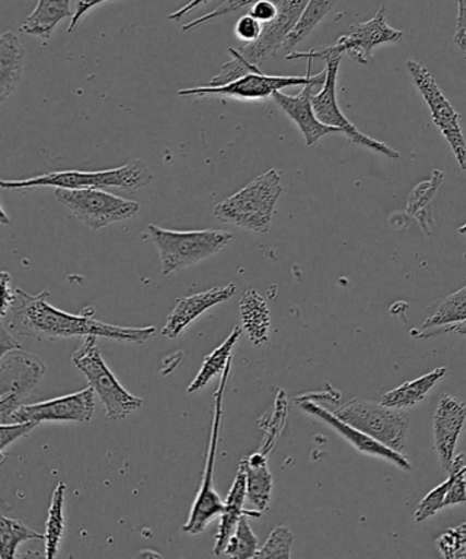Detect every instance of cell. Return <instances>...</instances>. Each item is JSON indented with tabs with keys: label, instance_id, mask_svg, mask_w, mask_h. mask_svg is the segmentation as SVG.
Returning a JSON list of instances; mask_svg holds the SVG:
<instances>
[{
	"label": "cell",
	"instance_id": "cell-41",
	"mask_svg": "<svg viewBox=\"0 0 466 559\" xmlns=\"http://www.w3.org/2000/svg\"><path fill=\"white\" fill-rule=\"evenodd\" d=\"M10 282H12V276L9 273L2 274V287H3V302H2V318L7 317L10 307L15 298V290L13 292L12 286H10Z\"/></svg>",
	"mask_w": 466,
	"mask_h": 559
},
{
	"label": "cell",
	"instance_id": "cell-17",
	"mask_svg": "<svg viewBox=\"0 0 466 559\" xmlns=\"http://www.w3.org/2000/svg\"><path fill=\"white\" fill-rule=\"evenodd\" d=\"M296 404L298 405V408L307 412L308 415L326 423V425L337 431L340 437L345 438L346 441H348L356 450H359V452L372 455V457H381L390 461V463L398 466L399 469L406 472L411 471V464L409 463L408 457L394 452L393 449L384 447V444L379 443L375 439L367 436L366 432L357 430V428L351 427L348 423L340 420L339 417L333 414V412L323 408V406L315 403V401L309 400L306 395H302V397H298L296 400Z\"/></svg>",
	"mask_w": 466,
	"mask_h": 559
},
{
	"label": "cell",
	"instance_id": "cell-16",
	"mask_svg": "<svg viewBox=\"0 0 466 559\" xmlns=\"http://www.w3.org/2000/svg\"><path fill=\"white\" fill-rule=\"evenodd\" d=\"M326 75L327 70L324 69L322 73L318 74V79L313 83L303 85L298 95H287L282 91L275 92L273 95V99L278 103L286 116L300 129L308 146L315 145L324 135L343 134V130L319 121L315 110H313L312 96L315 94L318 86H323Z\"/></svg>",
	"mask_w": 466,
	"mask_h": 559
},
{
	"label": "cell",
	"instance_id": "cell-21",
	"mask_svg": "<svg viewBox=\"0 0 466 559\" xmlns=\"http://www.w3.org/2000/svg\"><path fill=\"white\" fill-rule=\"evenodd\" d=\"M25 48L13 32L0 37V102L7 103L23 80Z\"/></svg>",
	"mask_w": 466,
	"mask_h": 559
},
{
	"label": "cell",
	"instance_id": "cell-36",
	"mask_svg": "<svg viewBox=\"0 0 466 559\" xmlns=\"http://www.w3.org/2000/svg\"><path fill=\"white\" fill-rule=\"evenodd\" d=\"M39 426L34 421L26 423H9L0 427V453H2V463L7 459V452L10 444L19 441L20 438L28 436L31 431Z\"/></svg>",
	"mask_w": 466,
	"mask_h": 559
},
{
	"label": "cell",
	"instance_id": "cell-5",
	"mask_svg": "<svg viewBox=\"0 0 466 559\" xmlns=\"http://www.w3.org/2000/svg\"><path fill=\"white\" fill-rule=\"evenodd\" d=\"M72 361L88 379L89 386L105 405L107 420L127 419L143 406L144 401L130 394L107 367L97 346V336H84L83 344L73 353Z\"/></svg>",
	"mask_w": 466,
	"mask_h": 559
},
{
	"label": "cell",
	"instance_id": "cell-31",
	"mask_svg": "<svg viewBox=\"0 0 466 559\" xmlns=\"http://www.w3.org/2000/svg\"><path fill=\"white\" fill-rule=\"evenodd\" d=\"M45 537L39 532L31 530L23 521L2 515V523H0V539H2L0 558H17L20 545L29 540H45Z\"/></svg>",
	"mask_w": 466,
	"mask_h": 559
},
{
	"label": "cell",
	"instance_id": "cell-3",
	"mask_svg": "<svg viewBox=\"0 0 466 559\" xmlns=\"http://www.w3.org/2000/svg\"><path fill=\"white\" fill-rule=\"evenodd\" d=\"M154 174L143 159H133L121 167L111 170L79 171L64 170L41 174V176L24 179H3L0 185L4 191H19L32 188H62V189H108L118 188L127 192H138L148 187Z\"/></svg>",
	"mask_w": 466,
	"mask_h": 559
},
{
	"label": "cell",
	"instance_id": "cell-35",
	"mask_svg": "<svg viewBox=\"0 0 466 559\" xmlns=\"http://www.w3.org/2000/svg\"><path fill=\"white\" fill-rule=\"evenodd\" d=\"M256 2L258 0H225V2L220 3L218 8L213 10V12L202 15V17L193 20L191 23L183 25L182 32H191L199 28V26L211 23V21L224 17V15L236 13L238 10L243 8L252 7V4Z\"/></svg>",
	"mask_w": 466,
	"mask_h": 559
},
{
	"label": "cell",
	"instance_id": "cell-4",
	"mask_svg": "<svg viewBox=\"0 0 466 559\" xmlns=\"http://www.w3.org/2000/svg\"><path fill=\"white\" fill-rule=\"evenodd\" d=\"M148 233L166 276L215 257L232 241L231 233L225 230L176 231L148 225Z\"/></svg>",
	"mask_w": 466,
	"mask_h": 559
},
{
	"label": "cell",
	"instance_id": "cell-19",
	"mask_svg": "<svg viewBox=\"0 0 466 559\" xmlns=\"http://www.w3.org/2000/svg\"><path fill=\"white\" fill-rule=\"evenodd\" d=\"M237 286L229 284L220 287H213L199 295L187 296L177 301L167 322L162 329V335L166 338L175 340L191 325L194 320L202 317L205 311L219 306V304L230 300L236 295Z\"/></svg>",
	"mask_w": 466,
	"mask_h": 559
},
{
	"label": "cell",
	"instance_id": "cell-28",
	"mask_svg": "<svg viewBox=\"0 0 466 559\" xmlns=\"http://www.w3.org/2000/svg\"><path fill=\"white\" fill-rule=\"evenodd\" d=\"M67 485L59 481L53 490L50 509L45 532L46 557L56 558L61 548V543L67 530V518H64V499H67Z\"/></svg>",
	"mask_w": 466,
	"mask_h": 559
},
{
	"label": "cell",
	"instance_id": "cell-2",
	"mask_svg": "<svg viewBox=\"0 0 466 559\" xmlns=\"http://www.w3.org/2000/svg\"><path fill=\"white\" fill-rule=\"evenodd\" d=\"M282 194V174L276 168L253 179L240 192L216 204L214 216L224 224L264 235L271 229Z\"/></svg>",
	"mask_w": 466,
	"mask_h": 559
},
{
	"label": "cell",
	"instance_id": "cell-7",
	"mask_svg": "<svg viewBox=\"0 0 466 559\" xmlns=\"http://www.w3.org/2000/svg\"><path fill=\"white\" fill-rule=\"evenodd\" d=\"M231 372V361L226 367L225 372L222 373L218 390H216L214 399V419L213 427H211V437L207 450V460H205V469L196 499L189 514V519L183 525V532L189 535L203 534L210 523L215 519L220 518L225 509V502L222 501L219 493L216 492L214 486V469L216 452H218L219 432L222 425V417H224V399L227 381H229Z\"/></svg>",
	"mask_w": 466,
	"mask_h": 559
},
{
	"label": "cell",
	"instance_id": "cell-14",
	"mask_svg": "<svg viewBox=\"0 0 466 559\" xmlns=\"http://www.w3.org/2000/svg\"><path fill=\"white\" fill-rule=\"evenodd\" d=\"M95 412L94 389L86 388L79 393L41 401L34 405H21L9 417L8 423L77 421L89 423ZM4 423V425H8Z\"/></svg>",
	"mask_w": 466,
	"mask_h": 559
},
{
	"label": "cell",
	"instance_id": "cell-29",
	"mask_svg": "<svg viewBox=\"0 0 466 559\" xmlns=\"http://www.w3.org/2000/svg\"><path fill=\"white\" fill-rule=\"evenodd\" d=\"M338 0H309L295 29L287 36L285 45L282 48L286 51H290L292 48L300 45L301 41L306 40L307 37L312 34L313 29L322 23L323 19L332 12Z\"/></svg>",
	"mask_w": 466,
	"mask_h": 559
},
{
	"label": "cell",
	"instance_id": "cell-13",
	"mask_svg": "<svg viewBox=\"0 0 466 559\" xmlns=\"http://www.w3.org/2000/svg\"><path fill=\"white\" fill-rule=\"evenodd\" d=\"M312 59H308L307 75H268L258 69L254 72L243 75L241 79L231 81V83L219 86H198L178 91L180 96H226L231 99L243 102H260L273 96L290 86H303L313 83L318 74L311 75Z\"/></svg>",
	"mask_w": 466,
	"mask_h": 559
},
{
	"label": "cell",
	"instance_id": "cell-8",
	"mask_svg": "<svg viewBox=\"0 0 466 559\" xmlns=\"http://www.w3.org/2000/svg\"><path fill=\"white\" fill-rule=\"evenodd\" d=\"M386 7L379 8L375 17L367 23L351 26L350 34L340 36L337 45L313 48L311 51H292L286 57L287 61L296 59H324L327 56H344V52L355 62L367 67L372 58L373 48L386 45V43H401L404 40V32L394 29L386 23Z\"/></svg>",
	"mask_w": 466,
	"mask_h": 559
},
{
	"label": "cell",
	"instance_id": "cell-37",
	"mask_svg": "<svg viewBox=\"0 0 466 559\" xmlns=\"http://www.w3.org/2000/svg\"><path fill=\"white\" fill-rule=\"evenodd\" d=\"M262 32L263 24L249 13L242 15V17L237 21L235 26V34L237 39L247 43V45H251V43L256 41L260 35H262Z\"/></svg>",
	"mask_w": 466,
	"mask_h": 559
},
{
	"label": "cell",
	"instance_id": "cell-42",
	"mask_svg": "<svg viewBox=\"0 0 466 559\" xmlns=\"http://www.w3.org/2000/svg\"><path fill=\"white\" fill-rule=\"evenodd\" d=\"M208 0H191V2H188L186 7H182L181 9H178L177 12L169 15L170 21H181L182 19H186L188 14H191L194 12V10L202 7V4L207 3Z\"/></svg>",
	"mask_w": 466,
	"mask_h": 559
},
{
	"label": "cell",
	"instance_id": "cell-32",
	"mask_svg": "<svg viewBox=\"0 0 466 559\" xmlns=\"http://www.w3.org/2000/svg\"><path fill=\"white\" fill-rule=\"evenodd\" d=\"M249 515H243L232 532L229 543H227L224 556L231 558H254L259 550V540L253 534L251 525L248 523Z\"/></svg>",
	"mask_w": 466,
	"mask_h": 559
},
{
	"label": "cell",
	"instance_id": "cell-45",
	"mask_svg": "<svg viewBox=\"0 0 466 559\" xmlns=\"http://www.w3.org/2000/svg\"><path fill=\"white\" fill-rule=\"evenodd\" d=\"M459 235H466V224L458 229Z\"/></svg>",
	"mask_w": 466,
	"mask_h": 559
},
{
	"label": "cell",
	"instance_id": "cell-6",
	"mask_svg": "<svg viewBox=\"0 0 466 559\" xmlns=\"http://www.w3.org/2000/svg\"><path fill=\"white\" fill-rule=\"evenodd\" d=\"M333 414L394 452L408 457L409 416L406 411L389 408L362 399L348 401Z\"/></svg>",
	"mask_w": 466,
	"mask_h": 559
},
{
	"label": "cell",
	"instance_id": "cell-43",
	"mask_svg": "<svg viewBox=\"0 0 466 559\" xmlns=\"http://www.w3.org/2000/svg\"><path fill=\"white\" fill-rule=\"evenodd\" d=\"M20 347L21 345L13 338L12 333H9L7 324L2 322V355H7L10 350L20 349Z\"/></svg>",
	"mask_w": 466,
	"mask_h": 559
},
{
	"label": "cell",
	"instance_id": "cell-1",
	"mask_svg": "<svg viewBox=\"0 0 466 559\" xmlns=\"http://www.w3.org/2000/svg\"><path fill=\"white\" fill-rule=\"evenodd\" d=\"M48 290L32 296L21 289H15V298L9 309L8 328L10 333L29 336L36 340L72 338V336L95 335L97 338L130 342V344H145L155 335L152 328H121L94 319V308H85L81 314L61 311L46 298ZM7 314V317H8ZM4 317V318H7Z\"/></svg>",
	"mask_w": 466,
	"mask_h": 559
},
{
	"label": "cell",
	"instance_id": "cell-9",
	"mask_svg": "<svg viewBox=\"0 0 466 559\" xmlns=\"http://www.w3.org/2000/svg\"><path fill=\"white\" fill-rule=\"evenodd\" d=\"M56 198L75 218L92 230L129 221L139 214L140 204L103 189H56Z\"/></svg>",
	"mask_w": 466,
	"mask_h": 559
},
{
	"label": "cell",
	"instance_id": "cell-46",
	"mask_svg": "<svg viewBox=\"0 0 466 559\" xmlns=\"http://www.w3.org/2000/svg\"><path fill=\"white\" fill-rule=\"evenodd\" d=\"M465 59H466V57H465Z\"/></svg>",
	"mask_w": 466,
	"mask_h": 559
},
{
	"label": "cell",
	"instance_id": "cell-23",
	"mask_svg": "<svg viewBox=\"0 0 466 559\" xmlns=\"http://www.w3.org/2000/svg\"><path fill=\"white\" fill-rule=\"evenodd\" d=\"M240 466L247 475V498L256 507L258 512H267L273 493V475L265 453L249 455L241 461Z\"/></svg>",
	"mask_w": 466,
	"mask_h": 559
},
{
	"label": "cell",
	"instance_id": "cell-10",
	"mask_svg": "<svg viewBox=\"0 0 466 559\" xmlns=\"http://www.w3.org/2000/svg\"><path fill=\"white\" fill-rule=\"evenodd\" d=\"M47 367L36 355L20 349L2 355L0 361V421L8 423L13 412L23 405V400L39 386Z\"/></svg>",
	"mask_w": 466,
	"mask_h": 559
},
{
	"label": "cell",
	"instance_id": "cell-22",
	"mask_svg": "<svg viewBox=\"0 0 466 559\" xmlns=\"http://www.w3.org/2000/svg\"><path fill=\"white\" fill-rule=\"evenodd\" d=\"M72 0H39L34 12L21 25V32L47 43L61 21L72 20Z\"/></svg>",
	"mask_w": 466,
	"mask_h": 559
},
{
	"label": "cell",
	"instance_id": "cell-40",
	"mask_svg": "<svg viewBox=\"0 0 466 559\" xmlns=\"http://www.w3.org/2000/svg\"><path fill=\"white\" fill-rule=\"evenodd\" d=\"M454 43L461 51H466V0H458L457 29H455Z\"/></svg>",
	"mask_w": 466,
	"mask_h": 559
},
{
	"label": "cell",
	"instance_id": "cell-39",
	"mask_svg": "<svg viewBox=\"0 0 466 559\" xmlns=\"http://www.w3.org/2000/svg\"><path fill=\"white\" fill-rule=\"evenodd\" d=\"M110 2V0H75V9L73 19L70 20L69 34H73L81 23V20L91 12L92 9L99 7V4Z\"/></svg>",
	"mask_w": 466,
	"mask_h": 559
},
{
	"label": "cell",
	"instance_id": "cell-25",
	"mask_svg": "<svg viewBox=\"0 0 466 559\" xmlns=\"http://www.w3.org/2000/svg\"><path fill=\"white\" fill-rule=\"evenodd\" d=\"M242 329L254 346L267 344L271 319L270 309L264 298L254 289L243 293L240 301Z\"/></svg>",
	"mask_w": 466,
	"mask_h": 559
},
{
	"label": "cell",
	"instance_id": "cell-33",
	"mask_svg": "<svg viewBox=\"0 0 466 559\" xmlns=\"http://www.w3.org/2000/svg\"><path fill=\"white\" fill-rule=\"evenodd\" d=\"M292 542H295L292 532L285 525H278L271 532L267 542L259 548L254 558H290Z\"/></svg>",
	"mask_w": 466,
	"mask_h": 559
},
{
	"label": "cell",
	"instance_id": "cell-24",
	"mask_svg": "<svg viewBox=\"0 0 466 559\" xmlns=\"http://www.w3.org/2000/svg\"><path fill=\"white\" fill-rule=\"evenodd\" d=\"M447 368L439 367L428 372L427 376L417 378L415 381L405 382L399 388L383 394L379 403L389 406V408L408 411L425 401L428 393L437 386L438 382L446 376Z\"/></svg>",
	"mask_w": 466,
	"mask_h": 559
},
{
	"label": "cell",
	"instance_id": "cell-20",
	"mask_svg": "<svg viewBox=\"0 0 466 559\" xmlns=\"http://www.w3.org/2000/svg\"><path fill=\"white\" fill-rule=\"evenodd\" d=\"M247 498V475L242 466L238 468L235 483L230 488L229 493L225 501L224 512L220 514V525L218 534H216V542L214 554L216 557H222L225 554L227 543H229L232 532L236 531L238 523L243 515L249 518H260L262 513L251 512V510L243 509V502Z\"/></svg>",
	"mask_w": 466,
	"mask_h": 559
},
{
	"label": "cell",
	"instance_id": "cell-11",
	"mask_svg": "<svg viewBox=\"0 0 466 559\" xmlns=\"http://www.w3.org/2000/svg\"><path fill=\"white\" fill-rule=\"evenodd\" d=\"M324 61H326L327 70L326 81H324L321 92L312 96L313 110H315L319 121L343 130V134L348 138L351 144L365 146V148L378 152V154L387 156L390 159H398L401 156L398 151L393 150L392 146L382 143V141L361 133L340 110L337 100V80L343 56H327Z\"/></svg>",
	"mask_w": 466,
	"mask_h": 559
},
{
	"label": "cell",
	"instance_id": "cell-27",
	"mask_svg": "<svg viewBox=\"0 0 466 559\" xmlns=\"http://www.w3.org/2000/svg\"><path fill=\"white\" fill-rule=\"evenodd\" d=\"M243 329L240 325H236L231 334L227 336V340L219 347L204 358L202 369L198 373L193 382L189 384L187 390L188 394L200 392V390L207 386L215 377L222 376L225 372L227 366L231 361V353L235 349L237 341L240 340Z\"/></svg>",
	"mask_w": 466,
	"mask_h": 559
},
{
	"label": "cell",
	"instance_id": "cell-12",
	"mask_svg": "<svg viewBox=\"0 0 466 559\" xmlns=\"http://www.w3.org/2000/svg\"><path fill=\"white\" fill-rule=\"evenodd\" d=\"M406 68H408L417 90L420 91L428 108H430L433 123L437 124L443 138L446 139L461 170L466 171V140L463 129H461L459 114L450 105L447 97L439 88L430 70L416 61L406 62Z\"/></svg>",
	"mask_w": 466,
	"mask_h": 559
},
{
	"label": "cell",
	"instance_id": "cell-26",
	"mask_svg": "<svg viewBox=\"0 0 466 559\" xmlns=\"http://www.w3.org/2000/svg\"><path fill=\"white\" fill-rule=\"evenodd\" d=\"M466 322V286L437 302L427 309L425 323L420 330H435L452 328L454 324Z\"/></svg>",
	"mask_w": 466,
	"mask_h": 559
},
{
	"label": "cell",
	"instance_id": "cell-34",
	"mask_svg": "<svg viewBox=\"0 0 466 559\" xmlns=\"http://www.w3.org/2000/svg\"><path fill=\"white\" fill-rule=\"evenodd\" d=\"M453 476L450 475L446 481H443L442 485L433 488L432 491L428 492L425 499L417 504L415 519L417 523H422L432 515H435L439 510L444 509V501H446V496L450 490V486H452Z\"/></svg>",
	"mask_w": 466,
	"mask_h": 559
},
{
	"label": "cell",
	"instance_id": "cell-18",
	"mask_svg": "<svg viewBox=\"0 0 466 559\" xmlns=\"http://www.w3.org/2000/svg\"><path fill=\"white\" fill-rule=\"evenodd\" d=\"M466 423V404L458 397L443 394L433 414V449L444 471L452 469L455 448Z\"/></svg>",
	"mask_w": 466,
	"mask_h": 559
},
{
	"label": "cell",
	"instance_id": "cell-38",
	"mask_svg": "<svg viewBox=\"0 0 466 559\" xmlns=\"http://www.w3.org/2000/svg\"><path fill=\"white\" fill-rule=\"evenodd\" d=\"M249 14L253 15L254 19L264 25L276 17L278 4H276L275 0H258L256 3L252 4Z\"/></svg>",
	"mask_w": 466,
	"mask_h": 559
},
{
	"label": "cell",
	"instance_id": "cell-30",
	"mask_svg": "<svg viewBox=\"0 0 466 559\" xmlns=\"http://www.w3.org/2000/svg\"><path fill=\"white\" fill-rule=\"evenodd\" d=\"M443 181L444 173L435 170L430 179L417 185L409 197L408 214L415 216V218L420 222L422 229L427 233L430 231V227L428 226L432 225L433 222L430 213V204Z\"/></svg>",
	"mask_w": 466,
	"mask_h": 559
},
{
	"label": "cell",
	"instance_id": "cell-44",
	"mask_svg": "<svg viewBox=\"0 0 466 559\" xmlns=\"http://www.w3.org/2000/svg\"><path fill=\"white\" fill-rule=\"evenodd\" d=\"M446 331H455V333H458L461 335H466V322L454 324L452 328H449Z\"/></svg>",
	"mask_w": 466,
	"mask_h": 559
},
{
	"label": "cell",
	"instance_id": "cell-15",
	"mask_svg": "<svg viewBox=\"0 0 466 559\" xmlns=\"http://www.w3.org/2000/svg\"><path fill=\"white\" fill-rule=\"evenodd\" d=\"M275 2L278 4L276 17L263 25L262 35L256 41L238 50L254 67L268 61L284 47L287 36L295 29L309 0H275Z\"/></svg>",
	"mask_w": 466,
	"mask_h": 559
}]
</instances>
